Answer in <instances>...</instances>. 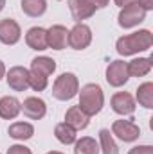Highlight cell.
<instances>
[{"label": "cell", "instance_id": "obj_7", "mask_svg": "<svg viewBox=\"0 0 153 154\" xmlns=\"http://www.w3.org/2000/svg\"><path fill=\"white\" fill-rule=\"evenodd\" d=\"M128 68H126V63L122 59H115L112 61L108 66H106V82L114 88H121L128 82Z\"/></svg>", "mask_w": 153, "mask_h": 154}, {"label": "cell", "instance_id": "obj_18", "mask_svg": "<svg viewBox=\"0 0 153 154\" xmlns=\"http://www.w3.org/2000/svg\"><path fill=\"white\" fill-rule=\"evenodd\" d=\"M128 75L130 77H144L151 72V59L150 57H137L126 63Z\"/></svg>", "mask_w": 153, "mask_h": 154}, {"label": "cell", "instance_id": "obj_32", "mask_svg": "<svg viewBox=\"0 0 153 154\" xmlns=\"http://www.w3.org/2000/svg\"><path fill=\"white\" fill-rule=\"evenodd\" d=\"M4 7H5V0H0V11H2Z\"/></svg>", "mask_w": 153, "mask_h": 154}, {"label": "cell", "instance_id": "obj_33", "mask_svg": "<svg viewBox=\"0 0 153 154\" xmlns=\"http://www.w3.org/2000/svg\"><path fill=\"white\" fill-rule=\"evenodd\" d=\"M47 154H63V152H60V151H50V152H47Z\"/></svg>", "mask_w": 153, "mask_h": 154}, {"label": "cell", "instance_id": "obj_16", "mask_svg": "<svg viewBox=\"0 0 153 154\" xmlns=\"http://www.w3.org/2000/svg\"><path fill=\"white\" fill-rule=\"evenodd\" d=\"M65 122H67L70 127H74L76 131H81V129H86V127H88L90 116L85 115L79 106H72V108H69L67 113H65Z\"/></svg>", "mask_w": 153, "mask_h": 154}, {"label": "cell", "instance_id": "obj_3", "mask_svg": "<svg viewBox=\"0 0 153 154\" xmlns=\"http://www.w3.org/2000/svg\"><path fill=\"white\" fill-rule=\"evenodd\" d=\"M79 91V81L72 72H65L60 77H56L52 84V97L58 100H70Z\"/></svg>", "mask_w": 153, "mask_h": 154}, {"label": "cell", "instance_id": "obj_20", "mask_svg": "<svg viewBox=\"0 0 153 154\" xmlns=\"http://www.w3.org/2000/svg\"><path fill=\"white\" fill-rule=\"evenodd\" d=\"M54 136H56V140H58L60 143H63V145H70V143H74L77 140L76 138V129L70 127L67 122L56 124V127H54Z\"/></svg>", "mask_w": 153, "mask_h": 154}, {"label": "cell", "instance_id": "obj_1", "mask_svg": "<svg viewBox=\"0 0 153 154\" xmlns=\"http://www.w3.org/2000/svg\"><path fill=\"white\" fill-rule=\"evenodd\" d=\"M151 45H153V34L148 29H141L137 32H132V34H126V36L119 38L117 43H115V48L121 56L126 57V56H133V54L150 50Z\"/></svg>", "mask_w": 153, "mask_h": 154}, {"label": "cell", "instance_id": "obj_4", "mask_svg": "<svg viewBox=\"0 0 153 154\" xmlns=\"http://www.w3.org/2000/svg\"><path fill=\"white\" fill-rule=\"evenodd\" d=\"M146 13L148 11H144L139 4H132V5H126L121 9L117 22L122 29H132V27H135L146 20Z\"/></svg>", "mask_w": 153, "mask_h": 154}, {"label": "cell", "instance_id": "obj_12", "mask_svg": "<svg viewBox=\"0 0 153 154\" xmlns=\"http://www.w3.org/2000/svg\"><path fill=\"white\" fill-rule=\"evenodd\" d=\"M22 111L31 120H41L45 116V113H47V104L40 97H27L22 102Z\"/></svg>", "mask_w": 153, "mask_h": 154}, {"label": "cell", "instance_id": "obj_30", "mask_svg": "<svg viewBox=\"0 0 153 154\" xmlns=\"http://www.w3.org/2000/svg\"><path fill=\"white\" fill-rule=\"evenodd\" d=\"M115 5H119L121 9L126 7V5H132V4H137V0H114Z\"/></svg>", "mask_w": 153, "mask_h": 154}, {"label": "cell", "instance_id": "obj_8", "mask_svg": "<svg viewBox=\"0 0 153 154\" xmlns=\"http://www.w3.org/2000/svg\"><path fill=\"white\" fill-rule=\"evenodd\" d=\"M7 86L15 91H25L29 88V70L25 66H13L5 72Z\"/></svg>", "mask_w": 153, "mask_h": 154}, {"label": "cell", "instance_id": "obj_26", "mask_svg": "<svg viewBox=\"0 0 153 154\" xmlns=\"http://www.w3.org/2000/svg\"><path fill=\"white\" fill-rule=\"evenodd\" d=\"M7 154H33V152H31V149H29V147L16 143V145H11V147L7 149Z\"/></svg>", "mask_w": 153, "mask_h": 154}, {"label": "cell", "instance_id": "obj_21", "mask_svg": "<svg viewBox=\"0 0 153 154\" xmlns=\"http://www.w3.org/2000/svg\"><path fill=\"white\" fill-rule=\"evenodd\" d=\"M20 7H22L24 14H27L31 18H38L47 11V0H22Z\"/></svg>", "mask_w": 153, "mask_h": 154}, {"label": "cell", "instance_id": "obj_19", "mask_svg": "<svg viewBox=\"0 0 153 154\" xmlns=\"http://www.w3.org/2000/svg\"><path fill=\"white\" fill-rule=\"evenodd\" d=\"M7 134H9L11 138H15V140L24 142V140L33 138V134H34V127H33V124H29V122H15V124L9 125Z\"/></svg>", "mask_w": 153, "mask_h": 154}, {"label": "cell", "instance_id": "obj_24", "mask_svg": "<svg viewBox=\"0 0 153 154\" xmlns=\"http://www.w3.org/2000/svg\"><path fill=\"white\" fill-rule=\"evenodd\" d=\"M99 149L103 151V154H119V149H117V145H115L114 138H112L108 129L99 131Z\"/></svg>", "mask_w": 153, "mask_h": 154}, {"label": "cell", "instance_id": "obj_10", "mask_svg": "<svg viewBox=\"0 0 153 154\" xmlns=\"http://www.w3.org/2000/svg\"><path fill=\"white\" fill-rule=\"evenodd\" d=\"M22 38V29L13 18L0 20V43L4 45H16Z\"/></svg>", "mask_w": 153, "mask_h": 154}, {"label": "cell", "instance_id": "obj_25", "mask_svg": "<svg viewBox=\"0 0 153 154\" xmlns=\"http://www.w3.org/2000/svg\"><path fill=\"white\" fill-rule=\"evenodd\" d=\"M47 84H49V77L29 72V88H33L34 91H43L47 88Z\"/></svg>", "mask_w": 153, "mask_h": 154}, {"label": "cell", "instance_id": "obj_9", "mask_svg": "<svg viewBox=\"0 0 153 154\" xmlns=\"http://www.w3.org/2000/svg\"><path fill=\"white\" fill-rule=\"evenodd\" d=\"M110 106L121 116H132L135 113V99L128 91H117L110 100Z\"/></svg>", "mask_w": 153, "mask_h": 154}, {"label": "cell", "instance_id": "obj_11", "mask_svg": "<svg viewBox=\"0 0 153 154\" xmlns=\"http://www.w3.org/2000/svg\"><path fill=\"white\" fill-rule=\"evenodd\" d=\"M69 45V31L63 25H52L47 29V47L52 50H63Z\"/></svg>", "mask_w": 153, "mask_h": 154}, {"label": "cell", "instance_id": "obj_23", "mask_svg": "<svg viewBox=\"0 0 153 154\" xmlns=\"http://www.w3.org/2000/svg\"><path fill=\"white\" fill-rule=\"evenodd\" d=\"M137 102L146 109L153 108V82H142L137 88Z\"/></svg>", "mask_w": 153, "mask_h": 154}, {"label": "cell", "instance_id": "obj_5", "mask_svg": "<svg viewBox=\"0 0 153 154\" xmlns=\"http://www.w3.org/2000/svg\"><path fill=\"white\" fill-rule=\"evenodd\" d=\"M112 134H115L121 142L124 143H130V142H135L139 140L141 136V127L132 122V120H115L112 124Z\"/></svg>", "mask_w": 153, "mask_h": 154}, {"label": "cell", "instance_id": "obj_31", "mask_svg": "<svg viewBox=\"0 0 153 154\" xmlns=\"http://www.w3.org/2000/svg\"><path fill=\"white\" fill-rule=\"evenodd\" d=\"M2 77H5V65H4V61H0V79Z\"/></svg>", "mask_w": 153, "mask_h": 154}, {"label": "cell", "instance_id": "obj_6", "mask_svg": "<svg viewBox=\"0 0 153 154\" xmlns=\"http://www.w3.org/2000/svg\"><path fill=\"white\" fill-rule=\"evenodd\" d=\"M92 43V29L79 22L69 31V47L74 50H83Z\"/></svg>", "mask_w": 153, "mask_h": 154}, {"label": "cell", "instance_id": "obj_27", "mask_svg": "<svg viewBox=\"0 0 153 154\" xmlns=\"http://www.w3.org/2000/svg\"><path fill=\"white\" fill-rule=\"evenodd\" d=\"M128 154H153V147L151 145H137V147H132Z\"/></svg>", "mask_w": 153, "mask_h": 154}, {"label": "cell", "instance_id": "obj_13", "mask_svg": "<svg viewBox=\"0 0 153 154\" xmlns=\"http://www.w3.org/2000/svg\"><path fill=\"white\" fill-rule=\"evenodd\" d=\"M25 43L33 50H47V29L43 27H31L25 34Z\"/></svg>", "mask_w": 153, "mask_h": 154}, {"label": "cell", "instance_id": "obj_14", "mask_svg": "<svg viewBox=\"0 0 153 154\" xmlns=\"http://www.w3.org/2000/svg\"><path fill=\"white\" fill-rule=\"evenodd\" d=\"M22 111V102L16 99V97H2L0 99V118L4 120H13L16 118L18 113Z\"/></svg>", "mask_w": 153, "mask_h": 154}, {"label": "cell", "instance_id": "obj_28", "mask_svg": "<svg viewBox=\"0 0 153 154\" xmlns=\"http://www.w3.org/2000/svg\"><path fill=\"white\" fill-rule=\"evenodd\" d=\"M92 7H96V9H103V7H106L108 5V2L110 0H86Z\"/></svg>", "mask_w": 153, "mask_h": 154}, {"label": "cell", "instance_id": "obj_15", "mask_svg": "<svg viewBox=\"0 0 153 154\" xmlns=\"http://www.w3.org/2000/svg\"><path fill=\"white\" fill-rule=\"evenodd\" d=\"M69 9H70L72 18L77 23L81 20H86V18L94 16V13H96V7H92L86 0H69Z\"/></svg>", "mask_w": 153, "mask_h": 154}, {"label": "cell", "instance_id": "obj_29", "mask_svg": "<svg viewBox=\"0 0 153 154\" xmlns=\"http://www.w3.org/2000/svg\"><path fill=\"white\" fill-rule=\"evenodd\" d=\"M137 4H139L144 11H150V9H153V0H137Z\"/></svg>", "mask_w": 153, "mask_h": 154}, {"label": "cell", "instance_id": "obj_2", "mask_svg": "<svg viewBox=\"0 0 153 154\" xmlns=\"http://www.w3.org/2000/svg\"><path fill=\"white\" fill-rule=\"evenodd\" d=\"M79 95V108L85 115L94 116L97 115L101 109H103V104H105V93H103V88L96 82H88L85 86H81V90L77 91Z\"/></svg>", "mask_w": 153, "mask_h": 154}, {"label": "cell", "instance_id": "obj_22", "mask_svg": "<svg viewBox=\"0 0 153 154\" xmlns=\"http://www.w3.org/2000/svg\"><path fill=\"white\" fill-rule=\"evenodd\" d=\"M74 154H99V143L90 138V136H83L74 142Z\"/></svg>", "mask_w": 153, "mask_h": 154}, {"label": "cell", "instance_id": "obj_17", "mask_svg": "<svg viewBox=\"0 0 153 154\" xmlns=\"http://www.w3.org/2000/svg\"><path fill=\"white\" fill-rule=\"evenodd\" d=\"M56 70V61L52 57H47V56H38L31 61V70L33 74H38V75H43V77H49L54 74Z\"/></svg>", "mask_w": 153, "mask_h": 154}]
</instances>
